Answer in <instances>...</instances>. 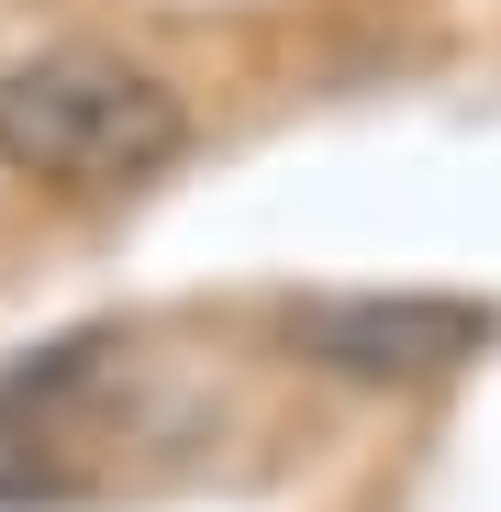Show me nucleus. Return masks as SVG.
<instances>
[{"label": "nucleus", "mask_w": 501, "mask_h": 512, "mask_svg": "<svg viewBox=\"0 0 501 512\" xmlns=\"http://www.w3.org/2000/svg\"><path fill=\"white\" fill-rule=\"evenodd\" d=\"M179 156H190V112L134 56L56 45V56L0 67V167H23V179H45V190L112 201V190L167 179Z\"/></svg>", "instance_id": "f257e3e1"}, {"label": "nucleus", "mask_w": 501, "mask_h": 512, "mask_svg": "<svg viewBox=\"0 0 501 512\" xmlns=\"http://www.w3.org/2000/svg\"><path fill=\"white\" fill-rule=\"evenodd\" d=\"M290 346L346 379H435L490 346V312L479 301H312L290 323Z\"/></svg>", "instance_id": "f03ea898"}]
</instances>
